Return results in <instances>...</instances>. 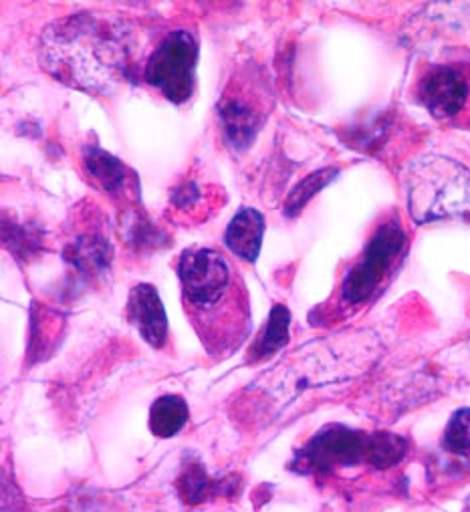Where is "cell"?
Listing matches in <instances>:
<instances>
[{
    "instance_id": "obj_2",
    "label": "cell",
    "mask_w": 470,
    "mask_h": 512,
    "mask_svg": "<svg viewBox=\"0 0 470 512\" xmlns=\"http://www.w3.org/2000/svg\"><path fill=\"white\" fill-rule=\"evenodd\" d=\"M134 39L126 25L89 13L53 23L41 43V63L57 79L89 93H109L132 67Z\"/></svg>"
},
{
    "instance_id": "obj_3",
    "label": "cell",
    "mask_w": 470,
    "mask_h": 512,
    "mask_svg": "<svg viewBox=\"0 0 470 512\" xmlns=\"http://www.w3.org/2000/svg\"><path fill=\"white\" fill-rule=\"evenodd\" d=\"M408 210L418 224L470 212V172L448 158H424L408 172Z\"/></svg>"
},
{
    "instance_id": "obj_5",
    "label": "cell",
    "mask_w": 470,
    "mask_h": 512,
    "mask_svg": "<svg viewBox=\"0 0 470 512\" xmlns=\"http://www.w3.org/2000/svg\"><path fill=\"white\" fill-rule=\"evenodd\" d=\"M416 97L436 121L470 130V59L428 63L418 75Z\"/></svg>"
},
{
    "instance_id": "obj_10",
    "label": "cell",
    "mask_w": 470,
    "mask_h": 512,
    "mask_svg": "<svg viewBox=\"0 0 470 512\" xmlns=\"http://www.w3.org/2000/svg\"><path fill=\"white\" fill-rule=\"evenodd\" d=\"M222 121H224V132L232 146L247 148L257 130H259V111L247 103L243 97H224L222 103Z\"/></svg>"
},
{
    "instance_id": "obj_12",
    "label": "cell",
    "mask_w": 470,
    "mask_h": 512,
    "mask_svg": "<svg viewBox=\"0 0 470 512\" xmlns=\"http://www.w3.org/2000/svg\"><path fill=\"white\" fill-rule=\"evenodd\" d=\"M188 418V404L180 396H162L152 404L150 430L158 438H172L182 432Z\"/></svg>"
},
{
    "instance_id": "obj_6",
    "label": "cell",
    "mask_w": 470,
    "mask_h": 512,
    "mask_svg": "<svg viewBox=\"0 0 470 512\" xmlns=\"http://www.w3.org/2000/svg\"><path fill=\"white\" fill-rule=\"evenodd\" d=\"M198 43L190 31H172L156 47L146 63L144 79L168 101H188L196 87Z\"/></svg>"
},
{
    "instance_id": "obj_14",
    "label": "cell",
    "mask_w": 470,
    "mask_h": 512,
    "mask_svg": "<svg viewBox=\"0 0 470 512\" xmlns=\"http://www.w3.org/2000/svg\"><path fill=\"white\" fill-rule=\"evenodd\" d=\"M337 170L335 168H327V170H321V172H315L311 176H307L303 182H299V186L291 192V196L287 198V204H285V214L287 216H297L303 206L321 190L325 188L333 178H335Z\"/></svg>"
},
{
    "instance_id": "obj_4",
    "label": "cell",
    "mask_w": 470,
    "mask_h": 512,
    "mask_svg": "<svg viewBox=\"0 0 470 512\" xmlns=\"http://www.w3.org/2000/svg\"><path fill=\"white\" fill-rule=\"evenodd\" d=\"M408 246V234L398 218L378 226L360 261L351 267L341 283V303L356 307L382 291L388 277L400 265Z\"/></svg>"
},
{
    "instance_id": "obj_1",
    "label": "cell",
    "mask_w": 470,
    "mask_h": 512,
    "mask_svg": "<svg viewBox=\"0 0 470 512\" xmlns=\"http://www.w3.org/2000/svg\"><path fill=\"white\" fill-rule=\"evenodd\" d=\"M186 315L204 349L228 357L251 333L249 293L226 256L214 248L184 250L178 263Z\"/></svg>"
},
{
    "instance_id": "obj_16",
    "label": "cell",
    "mask_w": 470,
    "mask_h": 512,
    "mask_svg": "<svg viewBox=\"0 0 470 512\" xmlns=\"http://www.w3.org/2000/svg\"><path fill=\"white\" fill-rule=\"evenodd\" d=\"M444 446L454 454H470V408L452 414L444 432Z\"/></svg>"
},
{
    "instance_id": "obj_15",
    "label": "cell",
    "mask_w": 470,
    "mask_h": 512,
    "mask_svg": "<svg viewBox=\"0 0 470 512\" xmlns=\"http://www.w3.org/2000/svg\"><path fill=\"white\" fill-rule=\"evenodd\" d=\"M216 482L200 468V464L190 466L178 480V490L184 502L198 504L216 492Z\"/></svg>"
},
{
    "instance_id": "obj_7",
    "label": "cell",
    "mask_w": 470,
    "mask_h": 512,
    "mask_svg": "<svg viewBox=\"0 0 470 512\" xmlns=\"http://www.w3.org/2000/svg\"><path fill=\"white\" fill-rule=\"evenodd\" d=\"M374 442L376 434L368 436L343 426H331L319 432L303 448V464L317 472L356 466L360 462H370L374 466Z\"/></svg>"
},
{
    "instance_id": "obj_8",
    "label": "cell",
    "mask_w": 470,
    "mask_h": 512,
    "mask_svg": "<svg viewBox=\"0 0 470 512\" xmlns=\"http://www.w3.org/2000/svg\"><path fill=\"white\" fill-rule=\"evenodd\" d=\"M128 319L138 329L142 339L164 349L168 343V317L158 291L152 285H136L128 299Z\"/></svg>"
},
{
    "instance_id": "obj_13",
    "label": "cell",
    "mask_w": 470,
    "mask_h": 512,
    "mask_svg": "<svg viewBox=\"0 0 470 512\" xmlns=\"http://www.w3.org/2000/svg\"><path fill=\"white\" fill-rule=\"evenodd\" d=\"M289 325H291L289 309L283 305H275L263 333L259 335V339L251 349L253 359L261 361L273 355L275 351H279L281 347H285V343L289 341Z\"/></svg>"
},
{
    "instance_id": "obj_9",
    "label": "cell",
    "mask_w": 470,
    "mask_h": 512,
    "mask_svg": "<svg viewBox=\"0 0 470 512\" xmlns=\"http://www.w3.org/2000/svg\"><path fill=\"white\" fill-rule=\"evenodd\" d=\"M265 236V218L255 208H241L224 232L226 248L247 263H255L261 254Z\"/></svg>"
},
{
    "instance_id": "obj_11",
    "label": "cell",
    "mask_w": 470,
    "mask_h": 512,
    "mask_svg": "<svg viewBox=\"0 0 470 512\" xmlns=\"http://www.w3.org/2000/svg\"><path fill=\"white\" fill-rule=\"evenodd\" d=\"M83 160L93 180L113 196L124 194V190L128 192V180L130 178L136 180L134 176H126L128 168L120 160H115L113 156H109L99 148H87Z\"/></svg>"
}]
</instances>
